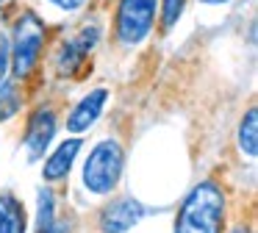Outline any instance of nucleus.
Masks as SVG:
<instances>
[{
  "label": "nucleus",
  "instance_id": "nucleus-1",
  "mask_svg": "<svg viewBox=\"0 0 258 233\" xmlns=\"http://www.w3.org/2000/svg\"><path fill=\"white\" fill-rule=\"evenodd\" d=\"M225 194L214 181H203L186 194L175 219V233H222Z\"/></svg>",
  "mask_w": 258,
  "mask_h": 233
},
{
  "label": "nucleus",
  "instance_id": "nucleus-2",
  "mask_svg": "<svg viewBox=\"0 0 258 233\" xmlns=\"http://www.w3.org/2000/svg\"><path fill=\"white\" fill-rule=\"evenodd\" d=\"M45 36H47L45 22H42L36 14L25 11V14L17 20V25H14L12 55H9V61H12V72H14L17 81H25V78L34 72L36 61H39V55H42Z\"/></svg>",
  "mask_w": 258,
  "mask_h": 233
},
{
  "label": "nucleus",
  "instance_id": "nucleus-3",
  "mask_svg": "<svg viewBox=\"0 0 258 233\" xmlns=\"http://www.w3.org/2000/svg\"><path fill=\"white\" fill-rule=\"evenodd\" d=\"M122 178V147L114 139L100 142L84 164V186L92 194H111Z\"/></svg>",
  "mask_w": 258,
  "mask_h": 233
},
{
  "label": "nucleus",
  "instance_id": "nucleus-4",
  "mask_svg": "<svg viewBox=\"0 0 258 233\" xmlns=\"http://www.w3.org/2000/svg\"><path fill=\"white\" fill-rule=\"evenodd\" d=\"M158 0H119L117 39L122 44H139L156 22Z\"/></svg>",
  "mask_w": 258,
  "mask_h": 233
},
{
  "label": "nucleus",
  "instance_id": "nucleus-5",
  "mask_svg": "<svg viewBox=\"0 0 258 233\" xmlns=\"http://www.w3.org/2000/svg\"><path fill=\"white\" fill-rule=\"evenodd\" d=\"M145 205L134 197H119L111 205H106L100 214V230L103 233H125L145 216Z\"/></svg>",
  "mask_w": 258,
  "mask_h": 233
},
{
  "label": "nucleus",
  "instance_id": "nucleus-6",
  "mask_svg": "<svg viewBox=\"0 0 258 233\" xmlns=\"http://www.w3.org/2000/svg\"><path fill=\"white\" fill-rule=\"evenodd\" d=\"M53 133H56V114L50 108H36L25 128V147L31 158H39L45 153L47 144L53 142Z\"/></svg>",
  "mask_w": 258,
  "mask_h": 233
},
{
  "label": "nucleus",
  "instance_id": "nucleus-7",
  "mask_svg": "<svg viewBox=\"0 0 258 233\" xmlns=\"http://www.w3.org/2000/svg\"><path fill=\"white\" fill-rule=\"evenodd\" d=\"M108 100V92L106 89H95V92H89L84 100H81L78 105L73 108V114H70L67 120V128L73 133H81L86 131V128H92L97 122V116L103 114V105H106Z\"/></svg>",
  "mask_w": 258,
  "mask_h": 233
},
{
  "label": "nucleus",
  "instance_id": "nucleus-8",
  "mask_svg": "<svg viewBox=\"0 0 258 233\" xmlns=\"http://www.w3.org/2000/svg\"><path fill=\"white\" fill-rule=\"evenodd\" d=\"M78 150H81V139H70V142L58 144L53 150V155L45 161V169H42L45 181H61V178H67L70 169H73V161L78 155Z\"/></svg>",
  "mask_w": 258,
  "mask_h": 233
},
{
  "label": "nucleus",
  "instance_id": "nucleus-9",
  "mask_svg": "<svg viewBox=\"0 0 258 233\" xmlns=\"http://www.w3.org/2000/svg\"><path fill=\"white\" fill-rule=\"evenodd\" d=\"M0 233H25V208L12 194H0Z\"/></svg>",
  "mask_w": 258,
  "mask_h": 233
},
{
  "label": "nucleus",
  "instance_id": "nucleus-10",
  "mask_svg": "<svg viewBox=\"0 0 258 233\" xmlns=\"http://www.w3.org/2000/svg\"><path fill=\"white\" fill-rule=\"evenodd\" d=\"M258 111L250 108L244 114V120H241L239 125V150L247 155H255L258 153Z\"/></svg>",
  "mask_w": 258,
  "mask_h": 233
},
{
  "label": "nucleus",
  "instance_id": "nucleus-11",
  "mask_svg": "<svg viewBox=\"0 0 258 233\" xmlns=\"http://www.w3.org/2000/svg\"><path fill=\"white\" fill-rule=\"evenodd\" d=\"M20 111V94H17V83L3 81L0 83V120H9Z\"/></svg>",
  "mask_w": 258,
  "mask_h": 233
},
{
  "label": "nucleus",
  "instance_id": "nucleus-12",
  "mask_svg": "<svg viewBox=\"0 0 258 233\" xmlns=\"http://www.w3.org/2000/svg\"><path fill=\"white\" fill-rule=\"evenodd\" d=\"M161 3H164V28L169 31L183 11V0H161Z\"/></svg>",
  "mask_w": 258,
  "mask_h": 233
},
{
  "label": "nucleus",
  "instance_id": "nucleus-13",
  "mask_svg": "<svg viewBox=\"0 0 258 233\" xmlns=\"http://www.w3.org/2000/svg\"><path fill=\"white\" fill-rule=\"evenodd\" d=\"M6 72H9V42L0 36V83L6 81Z\"/></svg>",
  "mask_w": 258,
  "mask_h": 233
},
{
  "label": "nucleus",
  "instance_id": "nucleus-14",
  "mask_svg": "<svg viewBox=\"0 0 258 233\" xmlns=\"http://www.w3.org/2000/svg\"><path fill=\"white\" fill-rule=\"evenodd\" d=\"M50 3H56L58 9H64V11H75V9H81L86 0H50Z\"/></svg>",
  "mask_w": 258,
  "mask_h": 233
},
{
  "label": "nucleus",
  "instance_id": "nucleus-15",
  "mask_svg": "<svg viewBox=\"0 0 258 233\" xmlns=\"http://www.w3.org/2000/svg\"><path fill=\"white\" fill-rule=\"evenodd\" d=\"M203 3H228V0H203Z\"/></svg>",
  "mask_w": 258,
  "mask_h": 233
},
{
  "label": "nucleus",
  "instance_id": "nucleus-16",
  "mask_svg": "<svg viewBox=\"0 0 258 233\" xmlns=\"http://www.w3.org/2000/svg\"><path fill=\"white\" fill-rule=\"evenodd\" d=\"M6 3H9V0H0V6H6Z\"/></svg>",
  "mask_w": 258,
  "mask_h": 233
}]
</instances>
